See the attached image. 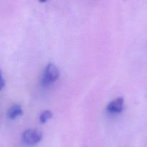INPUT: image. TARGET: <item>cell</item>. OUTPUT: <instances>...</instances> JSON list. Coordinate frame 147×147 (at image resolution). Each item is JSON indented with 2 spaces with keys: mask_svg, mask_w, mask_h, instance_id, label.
<instances>
[{
  "mask_svg": "<svg viewBox=\"0 0 147 147\" xmlns=\"http://www.w3.org/2000/svg\"><path fill=\"white\" fill-rule=\"evenodd\" d=\"M53 112H51L50 111H44L42 112L40 115V123H45L48 120H50V119H52L53 117Z\"/></svg>",
  "mask_w": 147,
  "mask_h": 147,
  "instance_id": "obj_5",
  "label": "cell"
},
{
  "mask_svg": "<svg viewBox=\"0 0 147 147\" xmlns=\"http://www.w3.org/2000/svg\"><path fill=\"white\" fill-rule=\"evenodd\" d=\"M5 86V80H4V77H3V74L1 72V74H0V89L3 90V88Z\"/></svg>",
  "mask_w": 147,
  "mask_h": 147,
  "instance_id": "obj_6",
  "label": "cell"
},
{
  "mask_svg": "<svg viewBox=\"0 0 147 147\" xmlns=\"http://www.w3.org/2000/svg\"><path fill=\"white\" fill-rule=\"evenodd\" d=\"M60 77V70L54 63H48L43 71L41 78V84L48 86L54 83Z\"/></svg>",
  "mask_w": 147,
  "mask_h": 147,
  "instance_id": "obj_1",
  "label": "cell"
},
{
  "mask_svg": "<svg viewBox=\"0 0 147 147\" xmlns=\"http://www.w3.org/2000/svg\"><path fill=\"white\" fill-rule=\"evenodd\" d=\"M22 108L20 105L14 104L7 111V117L11 120H14L22 115Z\"/></svg>",
  "mask_w": 147,
  "mask_h": 147,
  "instance_id": "obj_4",
  "label": "cell"
},
{
  "mask_svg": "<svg viewBox=\"0 0 147 147\" xmlns=\"http://www.w3.org/2000/svg\"><path fill=\"white\" fill-rule=\"evenodd\" d=\"M124 109V99L123 97H119L111 101L106 107V111L109 113L117 114L123 111Z\"/></svg>",
  "mask_w": 147,
  "mask_h": 147,
  "instance_id": "obj_3",
  "label": "cell"
},
{
  "mask_svg": "<svg viewBox=\"0 0 147 147\" xmlns=\"http://www.w3.org/2000/svg\"><path fill=\"white\" fill-rule=\"evenodd\" d=\"M42 139V134L37 129H27L22 135V141L25 145L33 146L40 143Z\"/></svg>",
  "mask_w": 147,
  "mask_h": 147,
  "instance_id": "obj_2",
  "label": "cell"
}]
</instances>
